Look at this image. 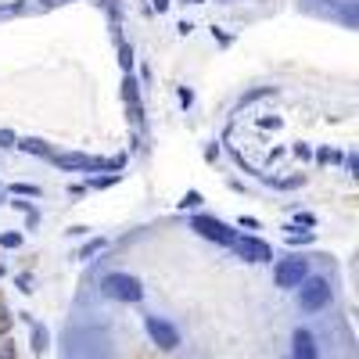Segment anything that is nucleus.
<instances>
[{"mask_svg": "<svg viewBox=\"0 0 359 359\" xmlns=\"http://www.w3.org/2000/svg\"><path fill=\"white\" fill-rule=\"evenodd\" d=\"M298 306H302V313H320L331 306V284H327L323 277H306L302 284H298Z\"/></svg>", "mask_w": 359, "mask_h": 359, "instance_id": "f257e3e1", "label": "nucleus"}, {"mask_svg": "<svg viewBox=\"0 0 359 359\" xmlns=\"http://www.w3.org/2000/svg\"><path fill=\"white\" fill-rule=\"evenodd\" d=\"M101 291L108 294V298H115V302H140L144 298V284L137 280V277H130V273H108L104 280H101Z\"/></svg>", "mask_w": 359, "mask_h": 359, "instance_id": "f03ea898", "label": "nucleus"}, {"mask_svg": "<svg viewBox=\"0 0 359 359\" xmlns=\"http://www.w3.org/2000/svg\"><path fill=\"white\" fill-rule=\"evenodd\" d=\"M309 277V262L306 259H280L277 266H273V280H277V287H298Z\"/></svg>", "mask_w": 359, "mask_h": 359, "instance_id": "7ed1b4c3", "label": "nucleus"}, {"mask_svg": "<svg viewBox=\"0 0 359 359\" xmlns=\"http://www.w3.org/2000/svg\"><path fill=\"white\" fill-rule=\"evenodd\" d=\"M144 327H147V334H151V341H155L162 352L180 348V331H176L172 323H165V320H158V316H147V320H144Z\"/></svg>", "mask_w": 359, "mask_h": 359, "instance_id": "20e7f679", "label": "nucleus"}, {"mask_svg": "<svg viewBox=\"0 0 359 359\" xmlns=\"http://www.w3.org/2000/svg\"><path fill=\"white\" fill-rule=\"evenodd\" d=\"M201 237H208V241H216V245H233L237 241V233L226 226V223H219V219H208V216H194V223H191Z\"/></svg>", "mask_w": 359, "mask_h": 359, "instance_id": "39448f33", "label": "nucleus"}, {"mask_svg": "<svg viewBox=\"0 0 359 359\" xmlns=\"http://www.w3.org/2000/svg\"><path fill=\"white\" fill-rule=\"evenodd\" d=\"M230 248L241 255V259H248V262H269V259H273L269 245H266V241H255V237H237Z\"/></svg>", "mask_w": 359, "mask_h": 359, "instance_id": "423d86ee", "label": "nucleus"}, {"mask_svg": "<svg viewBox=\"0 0 359 359\" xmlns=\"http://www.w3.org/2000/svg\"><path fill=\"white\" fill-rule=\"evenodd\" d=\"M291 359H320V345H316L313 331L298 327V331L291 334Z\"/></svg>", "mask_w": 359, "mask_h": 359, "instance_id": "0eeeda50", "label": "nucleus"}, {"mask_svg": "<svg viewBox=\"0 0 359 359\" xmlns=\"http://www.w3.org/2000/svg\"><path fill=\"white\" fill-rule=\"evenodd\" d=\"M33 352L36 355L47 352V331H43V327H33Z\"/></svg>", "mask_w": 359, "mask_h": 359, "instance_id": "6e6552de", "label": "nucleus"}, {"mask_svg": "<svg viewBox=\"0 0 359 359\" xmlns=\"http://www.w3.org/2000/svg\"><path fill=\"white\" fill-rule=\"evenodd\" d=\"M18 147H22V151H29V155H43V151H47L43 140H22Z\"/></svg>", "mask_w": 359, "mask_h": 359, "instance_id": "1a4fd4ad", "label": "nucleus"}, {"mask_svg": "<svg viewBox=\"0 0 359 359\" xmlns=\"http://www.w3.org/2000/svg\"><path fill=\"white\" fill-rule=\"evenodd\" d=\"M101 248H104V237H101V241H90V245L79 252V259H90V255H94V252H101Z\"/></svg>", "mask_w": 359, "mask_h": 359, "instance_id": "9d476101", "label": "nucleus"}, {"mask_svg": "<svg viewBox=\"0 0 359 359\" xmlns=\"http://www.w3.org/2000/svg\"><path fill=\"white\" fill-rule=\"evenodd\" d=\"M0 245H4V248H18L22 245V233H4V237H0Z\"/></svg>", "mask_w": 359, "mask_h": 359, "instance_id": "9b49d317", "label": "nucleus"}, {"mask_svg": "<svg viewBox=\"0 0 359 359\" xmlns=\"http://www.w3.org/2000/svg\"><path fill=\"white\" fill-rule=\"evenodd\" d=\"M11 144H18L15 133H11V130H0V147H11Z\"/></svg>", "mask_w": 359, "mask_h": 359, "instance_id": "f8f14e48", "label": "nucleus"}, {"mask_svg": "<svg viewBox=\"0 0 359 359\" xmlns=\"http://www.w3.org/2000/svg\"><path fill=\"white\" fill-rule=\"evenodd\" d=\"M180 205H184V208H187V205H191V208H194V205H201V194H194V191H191V194H187V198H184V201H180Z\"/></svg>", "mask_w": 359, "mask_h": 359, "instance_id": "ddd939ff", "label": "nucleus"}, {"mask_svg": "<svg viewBox=\"0 0 359 359\" xmlns=\"http://www.w3.org/2000/svg\"><path fill=\"white\" fill-rule=\"evenodd\" d=\"M0 359H15V348L4 341V345H0Z\"/></svg>", "mask_w": 359, "mask_h": 359, "instance_id": "4468645a", "label": "nucleus"}, {"mask_svg": "<svg viewBox=\"0 0 359 359\" xmlns=\"http://www.w3.org/2000/svg\"><path fill=\"white\" fill-rule=\"evenodd\" d=\"M316 158H320V162H338V151H320Z\"/></svg>", "mask_w": 359, "mask_h": 359, "instance_id": "2eb2a0df", "label": "nucleus"}, {"mask_svg": "<svg viewBox=\"0 0 359 359\" xmlns=\"http://www.w3.org/2000/svg\"><path fill=\"white\" fill-rule=\"evenodd\" d=\"M155 8H158V11H165V8H169V0H155Z\"/></svg>", "mask_w": 359, "mask_h": 359, "instance_id": "dca6fc26", "label": "nucleus"}, {"mask_svg": "<svg viewBox=\"0 0 359 359\" xmlns=\"http://www.w3.org/2000/svg\"><path fill=\"white\" fill-rule=\"evenodd\" d=\"M187 4H205V0H187Z\"/></svg>", "mask_w": 359, "mask_h": 359, "instance_id": "f3484780", "label": "nucleus"}]
</instances>
